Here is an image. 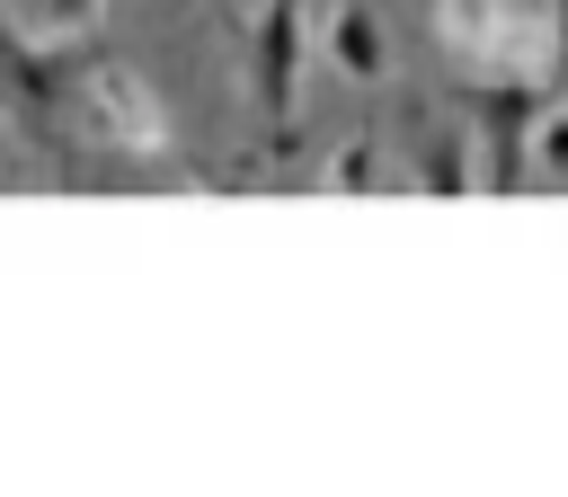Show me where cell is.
Listing matches in <instances>:
<instances>
[{
	"instance_id": "1",
	"label": "cell",
	"mask_w": 568,
	"mask_h": 497,
	"mask_svg": "<svg viewBox=\"0 0 568 497\" xmlns=\"http://www.w3.org/2000/svg\"><path fill=\"white\" fill-rule=\"evenodd\" d=\"M71 142L80 169H178V124L160 106V89L98 36L80 27V62H71Z\"/></svg>"
},
{
	"instance_id": "7",
	"label": "cell",
	"mask_w": 568,
	"mask_h": 497,
	"mask_svg": "<svg viewBox=\"0 0 568 497\" xmlns=\"http://www.w3.org/2000/svg\"><path fill=\"white\" fill-rule=\"evenodd\" d=\"M328 178H337V186H373V142H346Z\"/></svg>"
},
{
	"instance_id": "4",
	"label": "cell",
	"mask_w": 568,
	"mask_h": 497,
	"mask_svg": "<svg viewBox=\"0 0 568 497\" xmlns=\"http://www.w3.org/2000/svg\"><path fill=\"white\" fill-rule=\"evenodd\" d=\"M302 53H311V18L302 0H266L248 18V98L275 124V142H293V106H302Z\"/></svg>"
},
{
	"instance_id": "6",
	"label": "cell",
	"mask_w": 568,
	"mask_h": 497,
	"mask_svg": "<svg viewBox=\"0 0 568 497\" xmlns=\"http://www.w3.org/2000/svg\"><path fill=\"white\" fill-rule=\"evenodd\" d=\"M98 9H106V0H36L44 36H80V27H98Z\"/></svg>"
},
{
	"instance_id": "5",
	"label": "cell",
	"mask_w": 568,
	"mask_h": 497,
	"mask_svg": "<svg viewBox=\"0 0 568 497\" xmlns=\"http://www.w3.org/2000/svg\"><path fill=\"white\" fill-rule=\"evenodd\" d=\"M320 44H328V62H337L346 80H382V27H373V0H337L328 27H320Z\"/></svg>"
},
{
	"instance_id": "3",
	"label": "cell",
	"mask_w": 568,
	"mask_h": 497,
	"mask_svg": "<svg viewBox=\"0 0 568 497\" xmlns=\"http://www.w3.org/2000/svg\"><path fill=\"white\" fill-rule=\"evenodd\" d=\"M71 62H80V36H27L0 18V115L18 133V151L53 178L80 169V142H71Z\"/></svg>"
},
{
	"instance_id": "2",
	"label": "cell",
	"mask_w": 568,
	"mask_h": 497,
	"mask_svg": "<svg viewBox=\"0 0 568 497\" xmlns=\"http://www.w3.org/2000/svg\"><path fill=\"white\" fill-rule=\"evenodd\" d=\"M435 36L470 89H541L559 71L550 0H435Z\"/></svg>"
}]
</instances>
